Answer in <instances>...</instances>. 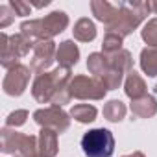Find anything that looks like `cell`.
<instances>
[{
    "instance_id": "6da1fadb",
    "label": "cell",
    "mask_w": 157,
    "mask_h": 157,
    "mask_svg": "<svg viewBox=\"0 0 157 157\" xmlns=\"http://www.w3.org/2000/svg\"><path fill=\"white\" fill-rule=\"evenodd\" d=\"M150 11V2L146 0H131V2H120L117 6V15L115 19L105 26L107 32L118 33L120 37L131 35L148 17Z\"/></svg>"
},
{
    "instance_id": "7a4b0ae2",
    "label": "cell",
    "mask_w": 157,
    "mask_h": 157,
    "mask_svg": "<svg viewBox=\"0 0 157 157\" xmlns=\"http://www.w3.org/2000/svg\"><path fill=\"white\" fill-rule=\"evenodd\" d=\"M72 78H74L72 70L67 67H59V65L50 72L37 74V78L32 83V96L39 104H52V98L57 93V89L67 87Z\"/></svg>"
},
{
    "instance_id": "3957f363",
    "label": "cell",
    "mask_w": 157,
    "mask_h": 157,
    "mask_svg": "<svg viewBox=\"0 0 157 157\" xmlns=\"http://www.w3.org/2000/svg\"><path fill=\"white\" fill-rule=\"evenodd\" d=\"M0 150L15 157H33L39 153L37 137L19 133L11 128H2L0 131Z\"/></svg>"
},
{
    "instance_id": "277c9868",
    "label": "cell",
    "mask_w": 157,
    "mask_h": 157,
    "mask_svg": "<svg viewBox=\"0 0 157 157\" xmlns=\"http://www.w3.org/2000/svg\"><path fill=\"white\" fill-rule=\"evenodd\" d=\"M2 39V54H0V65L4 68H11L15 65H19V59L28 56L30 50L35 46L33 41H30L28 37H24L22 33H15V35H8L6 32H2L0 35Z\"/></svg>"
},
{
    "instance_id": "5b68a950",
    "label": "cell",
    "mask_w": 157,
    "mask_h": 157,
    "mask_svg": "<svg viewBox=\"0 0 157 157\" xmlns=\"http://www.w3.org/2000/svg\"><path fill=\"white\" fill-rule=\"evenodd\" d=\"M82 150L87 157H111L115 151V137L105 128L89 129L82 137Z\"/></svg>"
},
{
    "instance_id": "8992f818",
    "label": "cell",
    "mask_w": 157,
    "mask_h": 157,
    "mask_svg": "<svg viewBox=\"0 0 157 157\" xmlns=\"http://www.w3.org/2000/svg\"><path fill=\"white\" fill-rule=\"evenodd\" d=\"M68 93L72 98L78 100H104L107 94V87L94 76L78 74L68 83Z\"/></svg>"
},
{
    "instance_id": "52a82bcc",
    "label": "cell",
    "mask_w": 157,
    "mask_h": 157,
    "mask_svg": "<svg viewBox=\"0 0 157 157\" xmlns=\"http://www.w3.org/2000/svg\"><path fill=\"white\" fill-rule=\"evenodd\" d=\"M33 120L37 126L54 129L56 133H65L70 128V113L63 111V107H57V105H48V107L37 109L33 113Z\"/></svg>"
},
{
    "instance_id": "ba28073f",
    "label": "cell",
    "mask_w": 157,
    "mask_h": 157,
    "mask_svg": "<svg viewBox=\"0 0 157 157\" xmlns=\"http://www.w3.org/2000/svg\"><path fill=\"white\" fill-rule=\"evenodd\" d=\"M28 83H30V68L19 63L6 72L2 80V89L8 96H21L26 91Z\"/></svg>"
},
{
    "instance_id": "9c48e42d",
    "label": "cell",
    "mask_w": 157,
    "mask_h": 157,
    "mask_svg": "<svg viewBox=\"0 0 157 157\" xmlns=\"http://www.w3.org/2000/svg\"><path fill=\"white\" fill-rule=\"evenodd\" d=\"M56 54H57V46L52 39L48 41H37L33 46V56H32V63L30 68L37 74H43L50 68V65L56 61Z\"/></svg>"
},
{
    "instance_id": "30bf717a",
    "label": "cell",
    "mask_w": 157,
    "mask_h": 157,
    "mask_svg": "<svg viewBox=\"0 0 157 157\" xmlns=\"http://www.w3.org/2000/svg\"><path fill=\"white\" fill-rule=\"evenodd\" d=\"M68 22L70 21H68V15L65 11H52L46 17L39 19V24H41V41H48V39L59 35L61 32L67 30Z\"/></svg>"
},
{
    "instance_id": "8fae6325",
    "label": "cell",
    "mask_w": 157,
    "mask_h": 157,
    "mask_svg": "<svg viewBox=\"0 0 157 157\" xmlns=\"http://www.w3.org/2000/svg\"><path fill=\"white\" fill-rule=\"evenodd\" d=\"M78 59H80V48L78 44L70 39L59 43L57 46V54H56V61L59 63V67H67V68H72Z\"/></svg>"
},
{
    "instance_id": "7c38bea8",
    "label": "cell",
    "mask_w": 157,
    "mask_h": 157,
    "mask_svg": "<svg viewBox=\"0 0 157 157\" xmlns=\"http://www.w3.org/2000/svg\"><path fill=\"white\" fill-rule=\"evenodd\" d=\"M148 87H146V82L142 80V76L137 74L135 70H131L129 74H126V80H124V93L128 98L131 100H139L142 96H146L148 93Z\"/></svg>"
},
{
    "instance_id": "4fadbf2b",
    "label": "cell",
    "mask_w": 157,
    "mask_h": 157,
    "mask_svg": "<svg viewBox=\"0 0 157 157\" xmlns=\"http://www.w3.org/2000/svg\"><path fill=\"white\" fill-rule=\"evenodd\" d=\"M57 135L54 129H46V128H41L39 131V137H37V142H39V153L44 155V157H56L57 151H59V146H57Z\"/></svg>"
},
{
    "instance_id": "5bb4252c",
    "label": "cell",
    "mask_w": 157,
    "mask_h": 157,
    "mask_svg": "<svg viewBox=\"0 0 157 157\" xmlns=\"http://www.w3.org/2000/svg\"><path fill=\"white\" fill-rule=\"evenodd\" d=\"M129 109L139 118H151L157 113V100L151 94H146V96H142L139 100H131Z\"/></svg>"
},
{
    "instance_id": "9a60e30c",
    "label": "cell",
    "mask_w": 157,
    "mask_h": 157,
    "mask_svg": "<svg viewBox=\"0 0 157 157\" xmlns=\"http://www.w3.org/2000/svg\"><path fill=\"white\" fill-rule=\"evenodd\" d=\"M72 33H74V39H76V41L91 43V41H94V37H96V26H94V22H93L91 19L82 17V19L76 21Z\"/></svg>"
},
{
    "instance_id": "2e32d148",
    "label": "cell",
    "mask_w": 157,
    "mask_h": 157,
    "mask_svg": "<svg viewBox=\"0 0 157 157\" xmlns=\"http://www.w3.org/2000/svg\"><path fill=\"white\" fill-rule=\"evenodd\" d=\"M104 56H105V54H104ZM105 57H107L109 67L120 70L122 74H129V72L133 70V57H131L129 50H126V48H122V50H118V52H115V54H109V56H105Z\"/></svg>"
},
{
    "instance_id": "e0dca14e",
    "label": "cell",
    "mask_w": 157,
    "mask_h": 157,
    "mask_svg": "<svg viewBox=\"0 0 157 157\" xmlns=\"http://www.w3.org/2000/svg\"><path fill=\"white\" fill-rule=\"evenodd\" d=\"M91 11L96 17V21H100V22H104L107 26L117 15V6H113L111 2H107V0H93L91 2Z\"/></svg>"
},
{
    "instance_id": "ac0fdd59",
    "label": "cell",
    "mask_w": 157,
    "mask_h": 157,
    "mask_svg": "<svg viewBox=\"0 0 157 157\" xmlns=\"http://www.w3.org/2000/svg\"><path fill=\"white\" fill-rule=\"evenodd\" d=\"M140 68L146 76H157V46H146L140 52Z\"/></svg>"
},
{
    "instance_id": "d6986e66",
    "label": "cell",
    "mask_w": 157,
    "mask_h": 157,
    "mask_svg": "<svg viewBox=\"0 0 157 157\" xmlns=\"http://www.w3.org/2000/svg\"><path fill=\"white\" fill-rule=\"evenodd\" d=\"M70 117L80 124H89V122L96 120L98 109L94 105H89V104H78V105H74L70 109Z\"/></svg>"
},
{
    "instance_id": "ffe728a7",
    "label": "cell",
    "mask_w": 157,
    "mask_h": 157,
    "mask_svg": "<svg viewBox=\"0 0 157 157\" xmlns=\"http://www.w3.org/2000/svg\"><path fill=\"white\" fill-rule=\"evenodd\" d=\"M87 68L89 72L94 76V78H102L111 67L107 63V57L102 54V52H93L89 57H87Z\"/></svg>"
},
{
    "instance_id": "44dd1931",
    "label": "cell",
    "mask_w": 157,
    "mask_h": 157,
    "mask_svg": "<svg viewBox=\"0 0 157 157\" xmlns=\"http://www.w3.org/2000/svg\"><path fill=\"white\" fill-rule=\"evenodd\" d=\"M126 105L120 102V100H109L105 105H104V117L109 120V122H120L124 120L126 117Z\"/></svg>"
},
{
    "instance_id": "7402d4cb",
    "label": "cell",
    "mask_w": 157,
    "mask_h": 157,
    "mask_svg": "<svg viewBox=\"0 0 157 157\" xmlns=\"http://www.w3.org/2000/svg\"><path fill=\"white\" fill-rule=\"evenodd\" d=\"M122 44H124V37H120L118 33L105 32L104 41H102V54H105V56L115 54V52L122 50Z\"/></svg>"
},
{
    "instance_id": "603a6c76",
    "label": "cell",
    "mask_w": 157,
    "mask_h": 157,
    "mask_svg": "<svg viewBox=\"0 0 157 157\" xmlns=\"http://www.w3.org/2000/svg\"><path fill=\"white\" fill-rule=\"evenodd\" d=\"M98 80L104 82V85L107 87V91H115V89H118V87L122 85L124 74H122L120 70H117V68H109L102 78H98Z\"/></svg>"
},
{
    "instance_id": "cb8c5ba5",
    "label": "cell",
    "mask_w": 157,
    "mask_h": 157,
    "mask_svg": "<svg viewBox=\"0 0 157 157\" xmlns=\"http://www.w3.org/2000/svg\"><path fill=\"white\" fill-rule=\"evenodd\" d=\"M140 37L148 46H157V17L150 19L140 30Z\"/></svg>"
},
{
    "instance_id": "d4e9b609",
    "label": "cell",
    "mask_w": 157,
    "mask_h": 157,
    "mask_svg": "<svg viewBox=\"0 0 157 157\" xmlns=\"http://www.w3.org/2000/svg\"><path fill=\"white\" fill-rule=\"evenodd\" d=\"M26 118H28V111L26 109H17V111H11L6 118V128H19L22 124H26Z\"/></svg>"
},
{
    "instance_id": "484cf974",
    "label": "cell",
    "mask_w": 157,
    "mask_h": 157,
    "mask_svg": "<svg viewBox=\"0 0 157 157\" xmlns=\"http://www.w3.org/2000/svg\"><path fill=\"white\" fill-rule=\"evenodd\" d=\"M15 19V13L13 10L10 8V4H4V6H0V28H8Z\"/></svg>"
},
{
    "instance_id": "4316f807",
    "label": "cell",
    "mask_w": 157,
    "mask_h": 157,
    "mask_svg": "<svg viewBox=\"0 0 157 157\" xmlns=\"http://www.w3.org/2000/svg\"><path fill=\"white\" fill-rule=\"evenodd\" d=\"M10 8L13 10V13L17 17H26V15H30L32 6L28 2H24V0H10Z\"/></svg>"
},
{
    "instance_id": "83f0119b",
    "label": "cell",
    "mask_w": 157,
    "mask_h": 157,
    "mask_svg": "<svg viewBox=\"0 0 157 157\" xmlns=\"http://www.w3.org/2000/svg\"><path fill=\"white\" fill-rule=\"evenodd\" d=\"M35 6V8H44V6H48L50 4V0H41V2H30V6Z\"/></svg>"
},
{
    "instance_id": "f1b7e54d",
    "label": "cell",
    "mask_w": 157,
    "mask_h": 157,
    "mask_svg": "<svg viewBox=\"0 0 157 157\" xmlns=\"http://www.w3.org/2000/svg\"><path fill=\"white\" fill-rule=\"evenodd\" d=\"M148 2H150V11L157 13V2H155V0H148Z\"/></svg>"
},
{
    "instance_id": "f546056e",
    "label": "cell",
    "mask_w": 157,
    "mask_h": 157,
    "mask_svg": "<svg viewBox=\"0 0 157 157\" xmlns=\"http://www.w3.org/2000/svg\"><path fill=\"white\" fill-rule=\"evenodd\" d=\"M122 157H146L142 151H133V153H128V155H122Z\"/></svg>"
},
{
    "instance_id": "4dcf8cb0",
    "label": "cell",
    "mask_w": 157,
    "mask_h": 157,
    "mask_svg": "<svg viewBox=\"0 0 157 157\" xmlns=\"http://www.w3.org/2000/svg\"><path fill=\"white\" fill-rule=\"evenodd\" d=\"M33 157H44V155H41V153H37V155H33Z\"/></svg>"
}]
</instances>
